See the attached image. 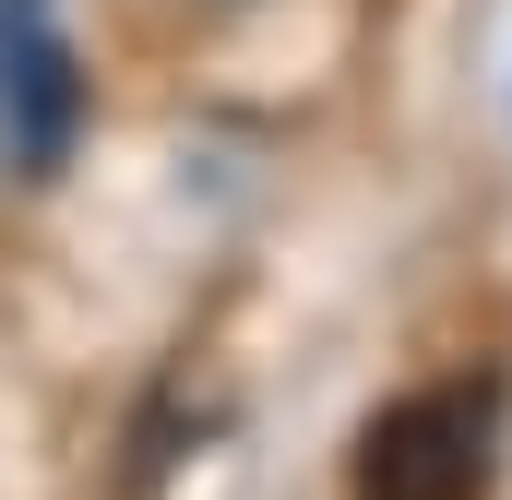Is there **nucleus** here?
<instances>
[{"mask_svg":"<svg viewBox=\"0 0 512 500\" xmlns=\"http://www.w3.org/2000/svg\"><path fill=\"white\" fill-rule=\"evenodd\" d=\"M501 441V381H429L358 429V500H489Z\"/></svg>","mask_w":512,"mask_h":500,"instance_id":"nucleus-1","label":"nucleus"},{"mask_svg":"<svg viewBox=\"0 0 512 500\" xmlns=\"http://www.w3.org/2000/svg\"><path fill=\"white\" fill-rule=\"evenodd\" d=\"M84 120V72L60 48L48 0H0V155L12 167H60V143Z\"/></svg>","mask_w":512,"mask_h":500,"instance_id":"nucleus-2","label":"nucleus"}]
</instances>
